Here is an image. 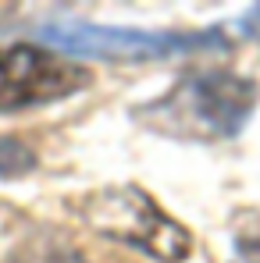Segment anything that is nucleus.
Wrapping results in <instances>:
<instances>
[{
    "label": "nucleus",
    "mask_w": 260,
    "mask_h": 263,
    "mask_svg": "<svg viewBox=\"0 0 260 263\" xmlns=\"http://www.w3.org/2000/svg\"><path fill=\"white\" fill-rule=\"evenodd\" d=\"M36 171V153L14 139V135H0V178H25Z\"/></svg>",
    "instance_id": "obj_5"
},
{
    "label": "nucleus",
    "mask_w": 260,
    "mask_h": 263,
    "mask_svg": "<svg viewBox=\"0 0 260 263\" xmlns=\"http://www.w3.org/2000/svg\"><path fill=\"white\" fill-rule=\"evenodd\" d=\"M82 220L103 238L132 246L161 263H182L193 253V235L185 224L157 206L139 185H107L82 203Z\"/></svg>",
    "instance_id": "obj_2"
},
{
    "label": "nucleus",
    "mask_w": 260,
    "mask_h": 263,
    "mask_svg": "<svg viewBox=\"0 0 260 263\" xmlns=\"http://www.w3.org/2000/svg\"><path fill=\"white\" fill-rule=\"evenodd\" d=\"M242 253H246V249H242ZM246 256H253V263H260V256H257V253H246Z\"/></svg>",
    "instance_id": "obj_7"
},
{
    "label": "nucleus",
    "mask_w": 260,
    "mask_h": 263,
    "mask_svg": "<svg viewBox=\"0 0 260 263\" xmlns=\"http://www.w3.org/2000/svg\"><path fill=\"white\" fill-rule=\"evenodd\" d=\"M40 40L57 50L89 53L103 61H161L193 50H221L224 32H143V29H111V25H86V22H54L40 29Z\"/></svg>",
    "instance_id": "obj_3"
},
{
    "label": "nucleus",
    "mask_w": 260,
    "mask_h": 263,
    "mask_svg": "<svg viewBox=\"0 0 260 263\" xmlns=\"http://www.w3.org/2000/svg\"><path fill=\"white\" fill-rule=\"evenodd\" d=\"M40 263H86L82 256H75V253H68V249H61L57 246V253H50V256H43Z\"/></svg>",
    "instance_id": "obj_6"
},
{
    "label": "nucleus",
    "mask_w": 260,
    "mask_h": 263,
    "mask_svg": "<svg viewBox=\"0 0 260 263\" xmlns=\"http://www.w3.org/2000/svg\"><path fill=\"white\" fill-rule=\"evenodd\" d=\"M260 100L257 82L235 71H185L164 96L135 110L157 135L175 139H235L253 118Z\"/></svg>",
    "instance_id": "obj_1"
},
{
    "label": "nucleus",
    "mask_w": 260,
    "mask_h": 263,
    "mask_svg": "<svg viewBox=\"0 0 260 263\" xmlns=\"http://www.w3.org/2000/svg\"><path fill=\"white\" fill-rule=\"evenodd\" d=\"M93 82L82 64L61 57L57 50L32 43L0 46V114L46 107L64 96H75Z\"/></svg>",
    "instance_id": "obj_4"
}]
</instances>
